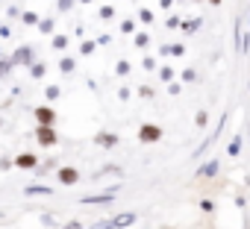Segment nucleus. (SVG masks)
Instances as JSON below:
<instances>
[{"label": "nucleus", "mask_w": 250, "mask_h": 229, "mask_svg": "<svg viewBox=\"0 0 250 229\" xmlns=\"http://www.w3.org/2000/svg\"><path fill=\"white\" fill-rule=\"evenodd\" d=\"M36 141H39L42 147H53V144L59 141V133H56L50 124H39V130H36Z\"/></svg>", "instance_id": "obj_1"}, {"label": "nucleus", "mask_w": 250, "mask_h": 229, "mask_svg": "<svg viewBox=\"0 0 250 229\" xmlns=\"http://www.w3.org/2000/svg\"><path fill=\"white\" fill-rule=\"evenodd\" d=\"M159 138H162V127H156V124H142V127H139V141L156 144Z\"/></svg>", "instance_id": "obj_2"}, {"label": "nucleus", "mask_w": 250, "mask_h": 229, "mask_svg": "<svg viewBox=\"0 0 250 229\" xmlns=\"http://www.w3.org/2000/svg\"><path fill=\"white\" fill-rule=\"evenodd\" d=\"M12 62H15V65H33V62H36V53H33V47H30V44L18 47V50L12 53Z\"/></svg>", "instance_id": "obj_3"}, {"label": "nucleus", "mask_w": 250, "mask_h": 229, "mask_svg": "<svg viewBox=\"0 0 250 229\" xmlns=\"http://www.w3.org/2000/svg\"><path fill=\"white\" fill-rule=\"evenodd\" d=\"M56 179H59L62 185H77V182H80V171H77V168H59V171H56Z\"/></svg>", "instance_id": "obj_4"}, {"label": "nucleus", "mask_w": 250, "mask_h": 229, "mask_svg": "<svg viewBox=\"0 0 250 229\" xmlns=\"http://www.w3.org/2000/svg\"><path fill=\"white\" fill-rule=\"evenodd\" d=\"M15 168L33 171V168H39V156L36 153H21V156H15Z\"/></svg>", "instance_id": "obj_5"}, {"label": "nucleus", "mask_w": 250, "mask_h": 229, "mask_svg": "<svg viewBox=\"0 0 250 229\" xmlns=\"http://www.w3.org/2000/svg\"><path fill=\"white\" fill-rule=\"evenodd\" d=\"M36 121L53 127V124H56V109H50V106H39V109H36Z\"/></svg>", "instance_id": "obj_6"}, {"label": "nucleus", "mask_w": 250, "mask_h": 229, "mask_svg": "<svg viewBox=\"0 0 250 229\" xmlns=\"http://www.w3.org/2000/svg\"><path fill=\"white\" fill-rule=\"evenodd\" d=\"M139 217H136V211H121V214H115L112 217V223H115V229H127V226H133Z\"/></svg>", "instance_id": "obj_7"}, {"label": "nucleus", "mask_w": 250, "mask_h": 229, "mask_svg": "<svg viewBox=\"0 0 250 229\" xmlns=\"http://www.w3.org/2000/svg\"><path fill=\"white\" fill-rule=\"evenodd\" d=\"M115 200V188L112 191H106V194H94V197H83L80 203H85V206H103V203H112Z\"/></svg>", "instance_id": "obj_8"}, {"label": "nucleus", "mask_w": 250, "mask_h": 229, "mask_svg": "<svg viewBox=\"0 0 250 229\" xmlns=\"http://www.w3.org/2000/svg\"><path fill=\"white\" fill-rule=\"evenodd\" d=\"M215 173H218V159H209L206 165L197 168V179H212Z\"/></svg>", "instance_id": "obj_9"}, {"label": "nucleus", "mask_w": 250, "mask_h": 229, "mask_svg": "<svg viewBox=\"0 0 250 229\" xmlns=\"http://www.w3.org/2000/svg\"><path fill=\"white\" fill-rule=\"evenodd\" d=\"M94 141H97L100 147H115V144H118V135H115V133H97Z\"/></svg>", "instance_id": "obj_10"}, {"label": "nucleus", "mask_w": 250, "mask_h": 229, "mask_svg": "<svg viewBox=\"0 0 250 229\" xmlns=\"http://www.w3.org/2000/svg\"><path fill=\"white\" fill-rule=\"evenodd\" d=\"M24 194H27V197H33V194H50V188H47V185H27Z\"/></svg>", "instance_id": "obj_11"}, {"label": "nucleus", "mask_w": 250, "mask_h": 229, "mask_svg": "<svg viewBox=\"0 0 250 229\" xmlns=\"http://www.w3.org/2000/svg\"><path fill=\"white\" fill-rule=\"evenodd\" d=\"M12 68H15V62H12V56H9V59H3V56H0V76H6V74H9Z\"/></svg>", "instance_id": "obj_12"}, {"label": "nucleus", "mask_w": 250, "mask_h": 229, "mask_svg": "<svg viewBox=\"0 0 250 229\" xmlns=\"http://www.w3.org/2000/svg\"><path fill=\"white\" fill-rule=\"evenodd\" d=\"M21 21H24L27 27H39V15H36V12H21Z\"/></svg>", "instance_id": "obj_13"}, {"label": "nucleus", "mask_w": 250, "mask_h": 229, "mask_svg": "<svg viewBox=\"0 0 250 229\" xmlns=\"http://www.w3.org/2000/svg\"><path fill=\"white\" fill-rule=\"evenodd\" d=\"M227 153H229V156H238V153H241V135H235V138L229 141V147H227Z\"/></svg>", "instance_id": "obj_14"}, {"label": "nucleus", "mask_w": 250, "mask_h": 229, "mask_svg": "<svg viewBox=\"0 0 250 229\" xmlns=\"http://www.w3.org/2000/svg\"><path fill=\"white\" fill-rule=\"evenodd\" d=\"M50 44H53V50H65L68 47V36H53Z\"/></svg>", "instance_id": "obj_15"}, {"label": "nucleus", "mask_w": 250, "mask_h": 229, "mask_svg": "<svg viewBox=\"0 0 250 229\" xmlns=\"http://www.w3.org/2000/svg\"><path fill=\"white\" fill-rule=\"evenodd\" d=\"M183 30H186V36H191V33H197V30H200V18H194V21H188V24H183Z\"/></svg>", "instance_id": "obj_16"}, {"label": "nucleus", "mask_w": 250, "mask_h": 229, "mask_svg": "<svg viewBox=\"0 0 250 229\" xmlns=\"http://www.w3.org/2000/svg\"><path fill=\"white\" fill-rule=\"evenodd\" d=\"M59 71H62V74H71V71H74V59H71V56H65V59L59 62Z\"/></svg>", "instance_id": "obj_17"}, {"label": "nucleus", "mask_w": 250, "mask_h": 229, "mask_svg": "<svg viewBox=\"0 0 250 229\" xmlns=\"http://www.w3.org/2000/svg\"><path fill=\"white\" fill-rule=\"evenodd\" d=\"M103 21H109V18H115V6H100V12H97Z\"/></svg>", "instance_id": "obj_18"}, {"label": "nucleus", "mask_w": 250, "mask_h": 229, "mask_svg": "<svg viewBox=\"0 0 250 229\" xmlns=\"http://www.w3.org/2000/svg\"><path fill=\"white\" fill-rule=\"evenodd\" d=\"M162 53H174V56H183V53H186V47H183V44H171V47H162Z\"/></svg>", "instance_id": "obj_19"}, {"label": "nucleus", "mask_w": 250, "mask_h": 229, "mask_svg": "<svg viewBox=\"0 0 250 229\" xmlns=\"http://www.w3.org/2000/svg\"><path fill=\"white\" fill-rule=\"evenodd\" d=\"M44 71H47V68H44L42 62H39V65H30V74H33L36 79H42V76H44Z\"/></svg>", "instance_id": "obj_20"}, {"label": "nucleus", "mask_w": 250, "mask_h": 229, "mask_svg": "<svg viewBox=\"0 0 250 229\" xmlns=\"http://www.w3.org/2000/svg\"><path fill=\"white\" fill-rule=\"evenodd\" d=\"M115 74H118V76H127V74H130V62H118V65H115Z\"/></svg>", "instance_id": "obj_21"}, {"label": "nucleus", "mask_w": 250, "mask_h": 229, "mask_svg": "<svg viewBox=\"0 0 250 229\" xmlns=\"http://www.w3.org/2000/svg\"><path fill=\"white\" fill-rule=\"evenodd\" d=\"M56 6H59V12H62V15H68V12L74 9V0H59Z\"/></svg>", "instance_id": "obj_22"}, {"label": "nucleus", "mask_w": 250, "mask_h": 229, "mask_svg": "<svg viewBox=\"0 0 250 229\" xmlns=\"http://www.w3.org/2000/svg\"><path fill=\"white\" fill-rule=\"evenodd\" d=\"M121 33H127V36H130V33H136V21H133V18H127V21L121 24Z\"/></svg>", "instance_id": "obj_23"}, {"label": "nucleus", "mask_w": 250, "mask_h": 229, "mask_svg": "<svg viewBox=\"0 0 250 229\" xmlns=\"http://www.w3.org/2000/svg\"><path fill=\"white\" fill-rule=\"evenodd\" d=\"M39 30H42V33H53V18H44V21H39Z\"/></svg>", "instance_id": "obj_24"}, {"label": "nucleus", "mask_w": 250, "mask_h": 229, "mask_svg": "<svg viewBox=\"0 0 250 229\" xmlns=\"http://www.w3.org/2000/svg\"><path fill=\"white\" fill-rule=\"evenodd\" d=\"M147 41H150L147 33H139V36H136V47H147Z\"/></svg>", "instance_id": "obj_25"}, {"label": "nucleus", "mask_w": 250, "mask_h": 229, "mask_svg": "<svg viewBox=\"0 0 250 229\" xmlns=\"http://www.w3.org/2000/svg\"><path fill=\"white\" fill-rule=\"evenodd\" d=\"M80 53H83V56L94 53V41H83V44H80Z\"/></svg>", "instance_id": "obj_26"}, {"label": "nucleus", "mask_w": 250, "mask_h": 229, "mask_svg": "<svg viewBox=\"0 0 250 229\" xmlns=\"http://www.w3.org/2000/svg\"><path fill=\"white\" fill-rule=\"evenodd\" d=\"M44 94H47V100H56L62 91H59V85H47V91H44Z\"/></svg>", "instance_id": "obj_27"}, {"label": "nucleus", "mask_w": 250, "mask_h": 229, "mask_svg": "<svg viewBox=\"0 0 250 229\" xmlns=\"http://www.w3.org/2000/svg\"><path fill=\"white\" fill-rule=\"evenodd\" d=\"M139 18H142V24H150V21H153V12H150V9H142Z\"/></svg>", "instance_id": "obj_28"}, {"label": "nucleus", "mask_w": 250, "mask_h": 229, "mask_svg": "<svg viewBox=\"0 0 250 229\" xmlns=\"http://www.w3.org/2000/svg\"><path fill=\"white\" fill-rule=\"evenodd\" d=\"M165 24H168V30H177V27H180L183 21H180V15H171V18H168Z\"/></svg>", "instance_id": "obj_29"}, {"label": "nucleus", "mask_w": 250, "mask_h": 229, "mask_svg": "<svg viewBox=\"0 0 250 229\" xmlns=\"http://www.w3.org/2000/svg\"><path fill=\"white\" fill-rule=\"evenodd\" d=\"M159 76H162L165 82H171V79H174V68H162V71H159Z\"/></svg>", "instance_id": "obj_30"}, {"label": "nucleus", "mask_w": 250, "mask_h": 229, "mask_svg": "<svg viewBox=\"0 0 250 229\" xmlns=\"http://www.w3.org/2000/svg\"><path fill=\"white\" fill-rule=\"evenodd\" d=\"M91 229H115V223H112V220H97Z\"/></svg>", "instance_id": "obj_31"}, {"label": "nucleus", "mask_w": 250, "mask_h": 229, "mask_svg": "<svg viewBox=\"0 0 250 229\" xmlns=\"http://www.w3.org/2000/svg\"><path fill=\"white\" fill-rule=\"evenodd\" d=\"M142 65H145V71H153V68H156V59L147 56V59H142Z\"/></svg>", "instance_id": "obj_32"}, {"label": "nucleus", "mask_w": 250, "mask_h": 229, "mask_svg": "<svg viewBox=\"0 0 250 229\" xmlns=\"http://www.w3.org/2000/svg\"><path fill=\"white\" fill-rule=\"evenodd\" d=\"M194 121H197V127H206V121H209V114H206V112H197V118H194Z\"/></svg>", "instance_id": "obj_33"}, {"label": "nucleus", "mask_w": 250, "mask_h": 229, "mask_svg": "<svg viewBox=\"0 0 250 229\" xmlns=\"http://www.w3.org/2000/svg\"><path fill=\"white\" fill-rule=\"evenodd\" d=\"M183 79H186V82H194V79H197V74H194V71H191V68H188V71H186V74H183Z\"/></svg>", "instance_id": "obj_34"}, {"label": "nucleus", "mask_w": 250, "mask_h": 229, "mask_svg": "<svg viewBox=\"0 0 250 229\" xmlns=\"http://www.w3.org/2000/svg\"><path fill=\"white\" fill-rule=\"evenodd\" d=\"M6 15H9V18H21V9H18V6H9V12H6Z\"/></svg>", "instance_id": "obj_35"}, {"label": "nucleus", "mask_w": 250, "mask_h": 229, "mask_svg": "<svg viewBox=\"0 0 250 229\" xmlns=\"http://www.w3.org/2000/svg\"><path fill=\"white\" fill-rule=\"evenodd\" d=\"M200 209H203V211H212V209H215V203H212V200H203V203H200Z\"/></svg>", "instance_id": "obj_36"}, {"label": "nucleus", "mask_w": 250, "mask_h": 229, "mask_svg": "<svg viewBox=\"0 0 250 229\" xmlns=\"http://www.w3.org/2000/svg\"><path fill=\"white\" fill-rule=\"evenodd\" d=\"M62 229H83V223H80V220H71V223H65Z\"/></svg>", "instance_id": "obj_37"}, {"label": "nucleus", "mask_w": 250, "mask_h": 229, "mask_svg": "<svg viewBox=\"0 0 250 229\" xmlns=\"http://www.w3.org/2000/svg\"><path fill=\"white\" fill-rule=\"evenodd\" d=\"M171 3H174V0H159V6H162V9H168Z\"/></svg>", "instance_id": "obj_38"}, {"label": "nucleus", "mask_w": 250, "mask_h": 229, "mask_svg": "<svg viewBox=\"0 0 250 229\" xmlns=\"http://www.w3.org/2000/svg\"><path fill=\"white\" fill-rule=\"evenodd\" d=\"M209 3H212V6H221V0H209Z\"/></svg>", "instance_id": "obj_39"}, {"label": "nucleus", "mask_w": 250, "mask_h": 229, "mask_svg": "<svg viewBox=\"0 0 250 229\" xmlns=\"http://www.w3.org/2000/svg\"><path fill=\"white\" fill-rule=\"evenodd\" d=\"M80 3H91V0H80Z\"/></svg>", "instance_id": "obj_40"}, {"label": "nucleus", "mask_w": 250, "mask_h": 229, "mask_svg": "<svg viewBox=\"0 0 250 229\" xmlns=\"http://www.w3.org/2000/svg\"><path fill=\"white\" fill-rule=\"evenodd\" d=\"M197 3H200V0H197Z\"/></svg>", "instance_id": "obj_41"}]
</instances>
